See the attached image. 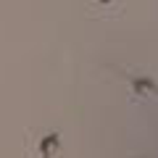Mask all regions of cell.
Segmentation results:
<instances>
[{"instance_id": "6da1fadb", "label": "cell", "mask_w": 158, "mask_h": 158, "mask_svg": "<svg viewBox=\"0 0 158 158\" xmlns=\"http://www.w3.org/2000/svg\"><path fill=\"white\" fill-rule=\"evenodd\" d=\"M58 150H61V140H58L56 132H50V135L40 137L34 158H58Z\"/></svg>"}, {"instance_id": "3957f363", "label": "cell", "mask_w": 158, "mask_h": 158, "mask_svg": "<svg viewBox=\"0 0 158 158\" xmlns=\"http://www.w3.org/2000/svg\"><path fill=\"white\" fill-rule=\"evenodd\" d=\"M98 3H100V6H103V3H111V0H98Z\"/></svg>"}, {"instance_id": "7a4b0ae2", "label": "cell", "mask_w": 158, "mask_h": 158, "mask_svg": "<svg viewBox=\"0 0 158 158\" xmlns=\"http://www.w3.org/2000/svg\"><path fill=\"white\" fill-rule=\"evenodd\" d=\"M132 92L137 98H158V85L150 77H132Z\"/></svg>"}]
</instances>
